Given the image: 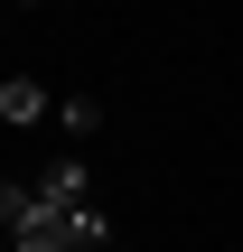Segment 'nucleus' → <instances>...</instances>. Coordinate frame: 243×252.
<instances>
[{
    "label": "nucleus",
    "instance_id": "obj_2",
    "mask_svg": "<svg viewBox=\"0 0 243 252\" xmlns=\"http://www.w3.org/2000/svg\"><path fill=\"white\" fill-rule=\"evenodd\" d=\"M47 112H56V103H47V94H37L28 75H9V84H0V122H9V131H37Z\"/></svg>",
    "mask_w": 243,
    "mask_h": 252
},
{
    "label": "nucleus",
    "instance_id": "obj_1",
    "mask_svg": "<svg viewBox=\"0 0 243 252\" xmlns=\"http://www.w3.org/2000/svg\"><path fill=\"white\" fill-rule=\"evenodd\" d=\"M0 224H9V252H103L112 243V224H103V206L84 187V159H56L28 187L9 178L0 187Z\"/></svg>",
    "mask_w": 243,
    "mask_h": 252
},
{
    "label": "nucleus",
    "instance_id": "obj_3",
    "mask_svg": "<svg viewBox=\"0 0 243 252\" xmlns=\"http://www.w3.org/2000/svg\"><path fill=\"white\" fill-rule=\"evenodd\" d=\"M56 122H66V131H75V140H84V131H94V122H103V103H94V94H75V103H56Z\"/></svg>",
    "mask_w": 243,
    "mask_h": 252
}]
</instances>
